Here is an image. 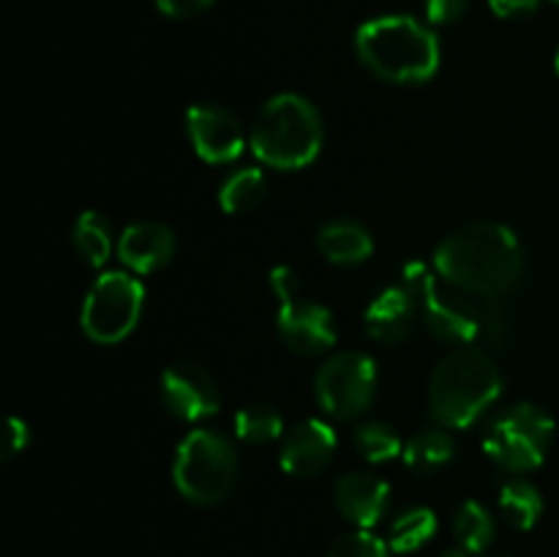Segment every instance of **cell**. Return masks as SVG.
I'll list each match as a JSON object with an SVG mask.
<instances>
[{"mask_svg": "<svg viewBox=\"0 0 559 557\" xmlns=\"http://www.w3.org/2000/svg\"><path fill=\"white\" fill-rule=\"evenodd\" d=\"M118 254L136 273H153L175 254V233L162 222H136L120 235Z\"/></svg>", "mask_w": 559, "mask_h": 557, "instance_id": "16", "label": "cell"}, {"mask_svg": "<svg viewBox=\"0 0 559 557\" xmlns=\"http://www.w3.org/2000/svg\"><path fill=\"white\" fill-rule=\"evenodd\" d=\"M322 147V118L309 98L298 93L273 96L251 126V151L276 169H300Z\"/></svg>", "mask_w": 559, "mask_h": 557, "instance_id": "4", "label": "cell"}, {"mask_svg": "<svg viewBox=\"0 0 559 557\" xmlns=\"http://www.w3.org/2000/svg\"><path fill=\"white\" fill-rule=\"evenodd\" d=\"M74 249L87 265L102 268L112 257V227L107 218L96 211H85L74 224Z\"/></svg>", "mask_w": 559, "mask_h": 557, "instance_id": "20", "label": "cell"}, {"mask_svg": "<svg viewBox=\"0 0 559 557\" xmlns=\"http://www.w3.org/2000/svg\"><path fill=\"white\" fill-rule=\"evenodd\" d=\"M491 557H511V555H491Z\"/></svg>", "mask_w": 559, "mask_h": 557, "instance_id": "34", "label": "cell"}, {"mask_svg": "<svg viewBox=\"0 0 559 557\" xmlns=\"http://www.w3.org/2000/svg\"><path fill=\"white\" fill-rule=\"evenodd\" d=\"M325 557H391V546L377 538L371 530H355V533L342 535Z\"/></svg>", "mask_w": 559, "mask_h": 557, "instance_id": "26", "label": "cell"}, {"mask_svg": "<svg viewBox=\"0 0 559 557\" xmlns=\"http://www.w3.org/2000/svg\"><path fill=\"white\" fill-rule=\"evenodd\" d=\"M338 513L358 530H371L388 513L391 486L371 473H347L333 489Z\"/></svg>", "mask_w": 559, "mask_h": 557, "instance_id": "14", "label": "cell"}, {"mask_svg": "<svg viewBox=\"0 0 559 557\" xmlns=\"http://www.w3.org/2000/svg\"><path fill=\"white\" fill-rule=\"evenodd\" d=\"M555 3H559V0H555Z\"/></svg>", "mask_w": 559, "mask_h": 557, "instance_id": "35", "label": "cell"}, {"mask_svg": "<svg viewBox=\"0 0 559 557\" xmlns=\"http://www.w3.org/2000/svg\"><path fill=\"white\" fill-rule=\"evenodd\" d=\"M480 339L491 347H502L511 339V317L500 306L480 309Z\"/></svg>", "mask_w": 559, "mask_h": 557, "instance_id": "27", "label": "cell"}, {"mask_svg": "<svg viewBox=\"0 0 559 557\" xmlns=\"http://www.w3.org/2000/svg\"><path fill=\"white\" fill-rule=\"evenodd\" d=\"M355 49L366 69L399 85L426 82L440 69V42L431 27L407 14L377 16L360 25Z\"/></svg>", "mask_w": 559, "mask_h": 557, "instance_id": "2", "label": "cell"}, {"mask_svg": "<svg viewBox=\"0 0 559 557\" xmlns=\"http://www.w3.org/2000/svg\"><path fill=\"white\" fill-rule=\"evenodd\" d=\"M271 284L276 289L278 300H282L276 325L284 344L300 355H320L331 349L338 336L336 322H333V315L325 306L300 295L298 273L287 265L273 268Z\"/></svg>", "mask_w": 559, "mask_h": 557, "instance_id": "8", "label": "cell"}, {"mask_svg": "<svg viewBox=\"0 0 559 557\" xmlns=\"http://www.w3.org/2000/svg\"><path fill=\"white\" fill-rule=\"evenodd\" d=\"M555 66H557V74H559V52H557V60H555Z\"/></svg>", "mask_w": 559, "mask_h": 557, "instance_id": "33", "label": "cell"}, {"mask_svg": "<svg viewBox=\"0 0 559 557\" xmlns=\"http://www.w3.org/2000/svg\"><path fill=\"white\" fill-rule=\"evenodd\" d=\"M336 453V431L325 420H304L295 426L282 446V467L295 478L320 475Z\"/></svg>", "mask_w": 559, "mask_h": 557, "instance_id": "13", "label": "cell"}, {"mask_svg": "<svg viewBox=\"0 0 559 557\" xmlns=\"http://www.w3.org/2000/svg\"><path fill=\"white\" fill-rule=\"evenodd\" d=\"M404 284L418 295L426 325L437 339L451 344H469L480 339V309L462 295L437 284L435 273L426 271L420 262L404 271Z\"/></svg>", "mask_w": 559, "mask_h": 557, "instance_id": "10", "label": "cell"}, {"mask_svg": "<svg viewBox=\"0 0 559 557\" xmlns=\"http://www.w3.org/2000/svg\"><path fill=\"white\" fill-rule=\"evenodd\" d=\"M27 446V426L22 424L20 418H14L11 415L9 420H5V442H3V457L11 459L16 457V453L22 451V448Z\"/></svg>", "mask_w": 559, "mask_h": 557, "instance_id": "31", "label": "cell"}, {"mask_svg": "<svg viewBox=\"0 0 559 557\" xmlns=\"http://www.w3.org/2000/svg\"><path fill=\"white\" fill-rule=\"evenodd\" d=\"M418 295L404 284V287H388L377 295L366 309V333L382 344H396L413 331L415 317H418Z\"/></svg>", "mask_w": 559, "mask_h": 557, "instance_id": "15", "label": "cell"}, {"mask_svg": "<svg viewBox=\"0 0 559 557\" xmlns=\"http://www.w3.org/2000/svg\"><path fill=\"white\" fill-rule=\"evenodd\" d=\"M456 453V446H453V437L448 435L445 429H420L413 440L404 446V462L407 467L418 470V473L429 475L435 470L445 467L448 462Z\"/></svg>", "mask_w": 559, "mask_h": 557, "instance_id": "18", "label": "cell"}, {"mask_svg": "<svg viewBox=\"0 0 559 557\" xmlns=\"http://www.w3.org/2000/svg\"><path fill=\"white\" fill-rule=\"evenodd\" d=\"M453 533H456L459 546H464L473 555L486 552L497 535L495 517L478 500H464L456 511V519H453Z\"/></svg>", "mask_w": 559, "mask_h": 557, "instance_id": "22", "label": "cell"}, {"mask_svg": "<svg viewBox=\"0 0 559 557\" xmlns=\"http://www.w3.org/2000/svg\"><path fill=\"white\" fill-rule=\"evenodd\" d=\"M355 448L369 462H391L404 453L402 437L385 420H369V424L358 426L355 429Z\"/></svg>", "mask_w": 559, "mask_h": 557, "instance_id": "24", "label": "cell"}, {"mask_svg": "<svg viewBox=\"0 0 559 557\" xmlns=\"http://www.w3.org/2000/svg\"><path fill=\"white\" fill-rule=\"evenodd\" d=\"M158 9L175 20H186V16H197L205 9H211L213 0H156Z\"/></svg>", "mask_w": 559, "mask_h": 557, "instance_id": "30", "label": "cell"}, {"mask_svg": "<svg viewBox=\"0 0 559 557\" xmlns=\"http://www.w3.org/2000/svg\"><path fill=\"white\" fill-rule=\"evenodd\" d=\"M437 533V517L431 508L415 506L407 508V511L399 513L391 522V530H388V546L393 552H407L420 549V546L429 544Z\"/></svg>", "mask_w": 559, "mask_h": 557, "instance_id": "21", "label": "cell"}, {"mask_svg": "<svg viewBox=\"0 0 559 557\" xmlns=\"http://www.w3.org/2000/svg\"><path fill=\"white\" fill-rule=\"evenodd\" d=\"M544 0H489L491 11L502 20H522V16L535 14Z\"/></svg>", "mask_w": 559, "mask_h": 557, "instance_id": "29", "label": "cell"}, {"mask_svg": "<svg viewBox=\"0 0 559 557\" xmlns=\"http://www.w3.org/2000/svg\"><path fill=\"white\" fill-rule=\"evenodd\" d=\"M469 555H473V552H467L464 546H451V549L442 552L440 557H469Z\"/></svg>", "mask_w": 559, "mask_h": 557, "instance_id": "32", "label": "cell"}, {"mask_svg": "<svg viewBox=\"0 0 559 557\" xmlns=\"http://www.w3.org/2000/svg\"><path fill=\"white\" fill-rule=\"evenodd\" d=\"M377 388L374 360L358 349L336 353L320 366L314 380L317 402L331 418L353 420L369 410Z\"/></svg>", "mask_w": 559, "mask_h": 557, "instance_id": "9", "label": "cell"}, {"mask_svg": "<svg viewBox=\"0 0 559 557\" xmlns=\"http://www.w3.org/2000/svg\"><path fill=\"white\" fill-rule=\"evenodd\" d=\"M186 131L194 151L211 164L235 162L246 147L240 120L218 104H194L186 112Z\"/></svg>", "mask_w": 559, "mask_h": 557, "instance_id": "11", "label": "cell"}, {"mask_svg": "<svg viewBox=\"0 0 559 557\" xmlns=\"http://www.w3.org/2000/svg\"><path fill=\"white\" fill-rule=\"evenodd\" d=\"M502 391V375L480 347H459L437 364L429 382L431 415L448 429L473 426Z\"/></svg>", "mask_w": 559, "mask_h": 557, "instance_id": "3", "label": "cell"}, {"mask_svg": "<svg viewBox=\"0 0 559 557\" xmlns=\"http://www.w3.org/2000/svg\"><path fill=\"white\" fill-rule=\"evenodd\" d=\"M317 246L325 254V260L336 262V265H358V262L369 260L371 251H374L369 229L358 222H349V218L325 224L317 233Z\"/></svg>", "mask_w": 559, "mask_h": 557, "instance_id": "17", "label": "cell"}, {"mask_svg": "<svg viewBox=\"0 0 559 557\" xmlns=\"http://www.w3.org/2000/svg\"><path fill=\"white\" fill-rule=\"evenodd\" d=\"M500 511L513 530H530L544 517V497L530 481L513 478L500 489Z\"/></svg>", "mask_w": 559, "mask_h": 557, "instance_id": "19", "label": "cell"}, {"mask_svg": "<svg viewBox=\"0 0 559 557\" xmlns=\"http://www.w3.org/2000/svg\"><path fill=\"white\" fill-rule=\"evenodd\" d=\"M473 0H426V16L435 25H451L469 11Z\"/></svg>", "mask_w": 559, "mask_h": 557, "instance_id": "28", "label": "cell"}, {"mask_svg": "<svg viewBox=\"0 0 559 557\" xmlns=\"http://www.w3.org/2000/svg\"><path fill=\"white\" fill-rule=\"evenodd\" d=\"M435 265L451 287L475 298L497 300L522 278L524 254L519 238L506 224L475 222L437 246Z\"/></svg>", "mask_w": 559, "mask_h": 557, "instance_id": "1", "label": "cell"}, {"mask_svg": "<svg viewBox=\"0 0 559 557\" xmlns=\"http://www.w3.org/2000/svg\"><path fill=\"white\" fill-rule=\"evenodd\" d=\"M282 415L271 404H249L235 415V431L240 440L251 442V446H265L282 437Z\"/></svg>", "mask_w": 559, "mask_h": 557, "instance_id": "25", "label": "cell"}, {"mask_svg": "<svg viewBox=\"0 0 559 557\" xmlns=\"http://www.w3.org/2000/svg\"><path fill=\"white\" fill-rule=\"evenodd\" d=\"M238 478V453L224 435L197 429L183 437L175 457V486L197 506L222 502Z\"/></svg>", "mask_w": 559, "mask_h": 557, "instance_id": "5", "label": "cell"}, {"mask_svg": "<svg viewBox=\"0 0 559 557\" xmlns=\"http://www.w3.org/2000/svg\"><path fill=\"white\" fill-rule=\"evenodd\" d=\"M555 442V420L538 404L508 407L484 437L486 457L508 473H530L546 462Z\"/></svg>", "mask_w": 559, "mask_h": 557, "instance_id": "6", "label": "cell"}, {"mask_svg": "<svg viewBox=\"0 0 559 557\" xmlns=\"http://www.w3.org/2000/svg\"><path fill=\"white\" fill-rule=\"evenodd\" d=\"M162 399L180 420L211 418L222 407V396L205 369L194 364H175L162 375Z\"/></svg>", "mask_w": 559, "mask_h": 557, "instance_id": "12", "label": "cell"}, {"mask_svg": "<svg viewBox=\"0 0 559 557\" xmlns=\"http://www.w3.org/2000/svg\"><path fill=\"white\" fill-rule=\"evenodd\" d=\"M262 194H265V175H262V169L243 167L224 180L222 191H218V202H222L227 213H246L260 205Z\"/></svg>", "mask_w": 559, "mask_h": 557, "instance_id": "23", "label": "cell"}, {"mask_svg": "<svg viewBox=\"0 0 559 557\" xmlns=\"http://www.w3.org/2000/svg\"><path fill=\"white\" fill-rule=\"evenodd\" d=\"M145 289L131 273L109 271L93 282L82 304V331L98 344H115L140 322Z\"/></svg>", "mask_w": 559, "mask_h": 557, "instance_id": "7", "label": "cell"}]
</instances>
